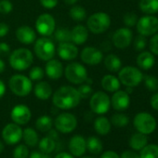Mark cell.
<instances>
[{"label": "cell", "mask_w": 158, "mask_h": 158, "mask_svg": "<svg viewBox=\"0 0 158 158\" xmlns=\"http://www.w3.org/2000/svg\"><path fill=\"white\" fill-rule=\"evenodd\" d=\"M81 102L77 89L71 86H63L59 88L53 94L52 102L55 107L61 110H70L76 107Z\"/></svg>", "instance_id": "obj_1"}, {"label": "cell", "mask_w": 158, "mask_h": 158, "mask_svg": "<svg viewBox=\"0 0 158 158\" xmlns=\"http://www.w3.org/2000/svg\"><path fill=\"white\" fill-rule=\"evenodd\" d=\"M34 61L32 51L25 48L15 49L10 54V64L17 71H24L28 69Z\"/></svg>", "instance_id": "obj_2"}, {"label": "cell", "mask_w": 158, "mask_h": 158, "mask_svg": "<svg viewBox=\"0 0 158 158\" xmlns=\"http://www.w3.org/2000/svg\"><path fill=\"white\" fill-rule=\"evenodd\" d=\"M10 89L13 94L19 97L28 96L33 89L32 80L23 74H14L9 81Z\"/></svg>", "instance_id": "obj_3"}, {"label": "cell", "mask_w": 158, "mask_h": 158, "mask_svg": "<svg viewBox=\"0 0 158 158\" xmlns=\"http://www.w3.org/2000/svg\"><path fill=\"white\" fill-rule=\"evenodd\" d=\"M118 72L119 81L126 87L135 88L142 82L143 73L137 67L125 66L124 68H121Z\"/></svg>", "instance_id": "obj_4"}, {"label": "cell", "mask_w": 158, "mask_h": 158, "mask_svg": "<svg viewBox=\"0 0 158 158\" xmlns=\"http://www.w3.org/2000/svg\"><path fill=\"white\" fill-rule=\"evenodd\" d=\"M111 25V18L105 12H96L87 21V28L92 34L100 35L106 32Z\"/></svg>", "instance_id": "obj_5"}, {"label": "cell", "mask_w": 158, "mask_h": 158, "mask_svg": "<svg viewBox=\"0 0 158 158\" xmlns=\"http://www.w3.org/2000/svg\"><path fill=\"white\" fill-rule=\"evenodd\" d=\"M63 73L67 80L74 85L85 83L88 78V71L86 67L79 62L69 63L65 67Z\"/></svg>", "instance_id": "obj_6"}, {"label": "cell", "mask_w": 158, "mask_h": 158, "mask_svg": "<svg viewBox=\"0 0 158 158\" xmlns=\"http://www.w3.org/2000/svg\"><path fill=\"white\" fill-rule=\"evenodd\" d=\"M34 51L38 59H40L41 60L48 61L53 59L55 55L56 48L53 41L50 38L47 36H43L35 41Z\"/></svg>", "instance_id": "obj_7"}, {"label": "cell", "mask_w": 158, "mask_h": 158, "mask_svg": "<svg viewBox=\"0 0 158 158\" xmlns=\"http://www.w3.org/2000/svg\"><path fill=\"white\" fill-rule=\"evenodd\" d=\"M133 125L138 132L144 135H149L152 133L156 128V120L149 113L140 112L137 114L133 119Z\"/></svg>", "instance_id": "obj_8"}, {"label": "cell", "mask_w": 158, "mask_h": 158, "mask_svg": "<svg viewBox=\"0 0 158 158\" xmlns=\"http://www.w3.org/2000/svg\"><path fill=\"white\" fill-rule=\"evenodd\" d=\"M89 106L93 113L97 114H104L111 107V99L103 91L95 92L90 97Z\"/></svg>", "instance_id": "obj_9"}, {"label": "cell", "mask_w": 158, "mask_h": 158, "mask_svg": "<svg viewBox=\"0 0 158 158\" xmlns=\"http://www.w3.org/2000/svg\"><path fill=\"white\" fill-rule=\"evenodd\" d=\"M137 32L143 36H151L158 32V18L146 15L139 18L136 24Z\"/></svg>", "instance_id": "obj_10"}, {"label": "cell", "mask_w": 158, "mask_h": 158, "mask_svg": "<svg viewBox=\"0 0 158 158\" xmlns=\"http://www.w3.org/2000/svg\"><path fill=\"white\" fill-rule=\"evenodd\" d=\"M54 126L56 129L60 133H71L77 127V119L73 114L62 113L55 118Z\"/></svg>", "instance_id": "obj_11"}, {"label": "cell", "mask_w": 158, "mask_h": 158, "mask_svg": "<svg viewBox=\"0 0 158 158\" xmlns=\"http://www.w3.org/2000/svg\"><path fill=\"white\" fill-rule=\"evenodd\" d=\"M55 19L48 13L41 14L35 21V30L43 36H50L55 32Z\"/></svg>", "instance_id": "obj_12"}, {"label": "cell", "mask_w": 158, "mask_h": 158, "mask_svg": "<svg viewBox=\"0 0 158 158\" xmlns=\"http://www.w3.org/2000/svg\"><path fill=\"white\" fill-rule=\"evenodd\" d=\"M2 138L7 144L14 145L23 139V129L15 123L8 124L2 130Z\"/></svg>", "instance_id": "obj_13"}, {"label": "cell", "mask_w": 158, "mask_h": 158, "mask_svg": "<svg viewBox=\"0 0 158 158\" xmlns=\"http://www.w3.org/2000/svg\"><path fill=\"white\" fill-rule=\"evenodd\" d=\"M133 34L128 27H122L117 29L113 35V44L115 48L124 49L131 44Z\"/></svg>", "instance_id": "obj_14"}, {"label": "cell", "mask_w": 158, "mask_h": 158, "mask_svg": "<svg viewBox=\"0 0 158 158\" xmlns=\"http://www.w3.org/2000/svg\"><path fill=\"white\" fill-rule=\"evenodd\" d=\"M10 117L15 124L23 126L26 125L31 120L32 113L28 106L24 104H18L14 106L13 109L11 110Z\"/></svg>", "instance_id": "obj_15"}, {"label": "cell", "mask_w": 158, "mask_h": 158, "mask_svg": "<svg viewBox=\"0 0 158 158\" xmlns=\"http://www.w3.org/2000/svg\"><path fill=\"white\" fill-rule=\"evenodd\" d=\"M82 61L89 65H97L103 60L102 52L94 47H86L80 53Z\"/></svg>", "instance_id": "obj_16"}, {"label": "cell", "mask_w": 158, "mask_h": 158, "mask_svg": "<svg viewBox=\"0 0 158 158\" xmlns=\"http://www.w3.org/2000/svg\"><path fill=\"white\" fill-rule=\"evenodd\" d=\"M68 147L71 154L75 157H80L87 151V140L83 136L75 135L71 138Z\"/></svg>", "instance_id": "obj_17"}, {"label": "cell", "mask_w": 158, "mask_h": 158, "mask_svg": "<svg viewBox=\"0 0 158 158\" xmlns=\"http://www.w3.org/2000/svg\"><path fill=\"white\" fill-rule=\"evenodd\" d=\"M57 53L64 60H73L78 56V48L73 42H62L59 44Z\"/></svg>", "instance_id": "obj_18"}, {"label": "cell", "mask_w": 158, "mask_h": 158, "mask_svg": "<svg viewBox=\"0 0 158 158\" xmlns=\"http://www.w3.org/2000/svg\"><path fill=\"white\" fill-rule=\"evenodd\" d=\"M111 105L116 111H125L130 105V98L129 94H127L125 90H117L114 92V95L111 99Z\"/></svg>", "instance_id": "obj_19"}, {"label": "cell", "mask_w": 158, "mask_h": 158, "mask_svg": "<svg viewBox=\"0 0 158 158\" xmlns=\"http://www.w3.org/2000/svg\"><path fill=\"white\" fill-rule=\"evenodd\" d=\"M16 38L24 45L33 44L36 40V33L30 26H21L16 30Z\"/></svg>", "instance_id": "obj_20"}, {"label": "cell", "mask_w": 158, "mask_h": 158, "mask_svg": "<svg viewBox=\"0 0 158 158\" xmlns=\"http://www.w3.org/2000/svg\"><path fill=\"white\" fill-rule=\"evenodd\" d=\"M63 66L62 63L58 60L51 59L47 61L46 67H45V73L48 75V78L53 79V80H57V79L60 78L63 73Z\"/></svg>", "instance_id": "obj_21"}, {"label": "cell", "mask_w": 158, "mask_h": 158, "mask_svg": "<svg viewBox=\"0 0 158 158\" xmlns=\"http://www.w3.org/2000/svg\"><path fill=\"white\" fill-rule=\"evenodd\" d=\"M89 38V29L81 24L74 26L71 31V42L75 45H82Z\"/></svg>", "instance_id": "obj_22"}, {"label": "cell", "mask_w": 158, "mask_h": 158, "mask_svg": "<svg viewBox=\"0 0 158 158\" xmlns=\"http://www.w3.org/2000/svg\"><path fill=\"white\" fill-rule=\"evenodd\" d=\"M137 65L142 70H150L155 63L154 55L150 51H142L137 57Z\"/></svg>", "instance_id": "obj_23"}, {"label": "cell", "mask_w": 158, "mask_h": 158, "mask_svg": "<svg viewBox=\"0 0 158 158\" xmlns=\"http://www.w3.org/2000/svg\"><path fill=\"white\" fill-rule=\"evenodd\" d=\"M34 93L35 97L39 100L46 101L48 100L52 96V88L47 82H38L34 89Z\"/></svg>", "instance_id": "obj_24"}, {"label": "cell", "mask_w": 158, "mask_h": 158, "mask_svg": "<svg viewBox=\"0 0 158 158\" xmlns=\"http://www.w3.org/2000/svg\"><path fill=\"white\" fill-rule=\"evenodd\" d=\"M102 87L107 92H115L120 89V81L112 74H106L102 79Z\"/></svg>", "instance_id": "obj_25"}, {"label": "cell", "mask_w": 158, "mask_h": 158, "mask_svg": "<svg viewBox=\"0 0 158 158\" xmlns=\"http://www.w3.org/2000/svg\"><path fill=\"white\" fill-rule=\"evenodd\" d=\"M111 127L112 124L110 120L105 116H100L94 121V129L99 135H107L111 131Z\"/></svg>", "instance_id": "obj_26"}, {"label": "cell", "mask_w": 158, "mask_h": 158, "mask_svg": "<svg viewBox=\"0 0 158 158\" xmlns=\"http://www.w3.org/2000/svg\"><path fill=\"white\" fill-rule=\"evenodd\" d=\"M128 143L131 149H133L134 151H140L148 144L147 135L137 132L130 137Z\"/></svg>", "instance_id": "obj_27"}, {"label": "cell", "mask_w": 158, "mask_h": 158, "mask_svg": "<svg viewBox=\"0 0 158 158\" xmlns=\"http://www.w3.org/2000/svg\"><path fill=\"white\" fill-rule=\"evenodd\" d=\"M103 61L105 68L112 73H116L122 68V61L120 58L114 54L107 55Z\"/></svg>", "instance_id": "obj_28"}, {"label": "cell", "mask_w": 158, "mask_h": 158, "mask_svg": "<svg viewBox=\"0 0 158 158\" xmlns=\"http://www.w3.org/2000/svg\"><path fill=\"white\" fill-rule=\"evenodd\" d=\"M23 139L25 145L29 147H35L39 141L37 132L32 127H26L24 130H23Z\"/></svg>", "instance_id": "obj_29"}, {"label": "cell", "mask_w": 158, "mask_h": 158, "mask_svg": "<svg viewBox=\"0 0 158 158\" xmlns=\"http://www.w3.org/2000/svg\"><path fill=\"white\" fill-rule=\"evenodd\" d=\"M139 7L146 15H153L158 12V0H140Z\"/></svg>", "instance_id": "obj_30"}, {"label": "cell", "mask_w": 158, "mask_h": 158, "mask_svg": "<svg viewBox=\"0 0 158 158\" xmlns=\"http://www.w3.org/2000/svg\"><path fill=\"white\" fill-rule=\"evenodd\" d=\"M103 145L102 140L95 136L89 137L87 139V150L92 154H99L102 152Z\"/></svg>", "instance_id": "obj_31"}, {"label": "cell", "mask_w": 158, "mask_h": 158, "mask_svg": "<svg viewBox=\"0 0 158 158\" xmlns=\"http://www.w3.org/2000/svg\"><path fill=\"white\" fill-rule=\"evenodd\" d=\"M53 126L52 118L48 115H41L35 121V127L41 132H48Z\"/></svg>", "instance_id": "obj_32"}, {"label": "cell", "mask_w": 158, "mask_h": 158, "mask_svg": "<svg viewBox=\"0 0 158 158\" xmlns=\"http://www.w3.org/2000/svg\"><path fill=\"white\" fill-rule=\"evenodd\" d=\"M38 147H39L40 152H45V153H50L54 151L56 147L55 139L49 136L44 137L38 141Z\"/></svg>", "instance_id": "obj_33"}, {"label": "cell", "mask_w": 158, "mask_h": 158, "mask_svg": "<svg viewBox=\"0 0 158 158\" xmlns=\"http://www.w3.org/2000/svg\"><path fill=\"white\" fill-rule=\"evenodd\" d=\"M140 158H158V145L147 144L139 151Z\"/></svg>", "instance_id": "obj_34"}, {"label": "cell", "mask_w": 158, "mask_h": 158, "mask_svg": "<svg viewBox=\"0 0 158 158\" xmlns=\"http://www.w3.org/2000/svg\"><path fill=\"white\" fill-rule=\"evenodd\" d=\"M69 15L75 22H82L87 18V11L81 6H74L70 10Z\"/></svg>", "instance_id": "obj_35"}, {"label": "cell", "mask_w": 158, "mask_h": 158, "mask_svg": "<svg viewBox=\"0 0 158 158\" xmlns=\"http://www.w3.org/2000/svg\"><path fill=\"white\" fill-rule=\"evenodd\" d=\"M111 124L117 127H127L129 123V118L125 114H114L111 117Z\"/></svg>", "instance_id": "obj_36"}, {"label": "cell", "mask_w": 158, "mask_h": 158, "mask_svg": "<svg viewBox=\"0 0 158 158\" xmlns=\"http://www.w3.org/2000/svg\"><path fill=\"white\" fill-rule=\"evenodd\" d=\"M142 81L144 83L145 88L152 92H155L158 90V78L153 75H143Z\"/></svg>", "instance_id": "obj_37"}, {"label": "cell", "mask_w": 158, "mask_h": 158, "mask_svg": "<svg viewBox=\"0 0 158 158\" xmlns=\"http://www.w3.org/2000/svg\"><path fill=\"white\" fill-rule=\"evenodd\" d=\"M54 36H55V39L60 43L71 42V31L67 28H64V27L58 28L54 32Z\"/></svg>", "instance_id": "obj_38"}, {"label": "cell", "mask_w": 158, "mask_h": 158, "mask_svg": "<svg viewBox=\"0 0 158 158\" xmlns=\"http://www.w3.org/2000/svg\"><path fill=\"white\" fill-rule=\"evenodd\" d=\"M29 149L25 144H20L13 150V158H28Z\"/></svg>", "instance_id": "obj_39"}, {"label": "cell", "mask_w": 158, "mask_h": 158, "mask_svg": "<svg viewBox=\"0 0 158 158\" xmlns=\"http://www.w3.org/2000/svg\"><path fill=\"white\" fill-rule=\"evenodd\" d=\"M44 75H45V71L39 66L33 67L29 72V78L32 81H39L44 77Z\"/></svg>", "instance_id": "obj_40"}, {"label": "cell", "mask_w": 158, "mask_h": 158, "mask_svg": "<svg viewBox=\"0 0 158 158\" xmlns=\"http://www.w3.org/2000/svg\"><path fill=\"white\" fill-rule=\"evenodd\" d=\"M77 91L80 95L81 99H88L92 95L93 89L89 84H83L77 89Z\"/></svg>", "instance_id": "obj_41"}, {"label": "cell", "mask_w": 158, "mask_h": 158, "mask_svg": "<svg viewBox=\"0 0 158 158\" xmlns=\"http://www.w3.org/2000/svg\"><path fill=\"white\" fill-rule=\"evenodd\" d=\"M123 21L127 27H133V26H136V24H137L138 17L133 12H127L124 15Z\"/></svg>", "instance_id": "obj_42"}, {"label": "cell", "mask_w": 158, "mask_h": 158, "mask_svg": "<svg viewBox=\"0 0 158 158\" xmlns=\"http://www.w3.org/2000/svg\"><path fill=\"white\" fill-rule=\"evenodd\" d=\"M146 44H147L146 36H143L141 35H139L134 40V48L137 51L143 50L146 47Z\"/></svg>", "instance_id": "obj_43"}, {"label": "cell", "mask_w": 158, "mask_h": 158, "mask_svg": "<svg viewBox=\"0 0 158 158\" xmlns=\"http://www.w3.org/2000/svg\"><path fill=\"white\" fill-rule=\"evenodd\" d=\"M13 5L10 0H0V13L9 14L12 11Z\"/></svg>", "instance_id": "obj_44"}, {"label": "cell", "mask_w": 158, "mask_h": 158, "mask_svg": "<svg viewBox=\"0 0 158 158\" xmlns=\"http://www.w3.org/2000/svg\"><path fill=\"white\" fill-rule=\"evenodd\" d=\"M149 48H150L151 52L153 55L158 56V34L157 33L154 34L152 37L151 38L150 43H149Z\"/></svg>", "instance_id": "obj_45"}, {"label": "cell", "mask_w": 158, "mask_h": 158, "mask_svg": "<svg viewBox=\"0 0 158 158\" xmlns=\"http://www.w3.org/2000/svg\"><path fill=\"white\" fill-rule=\"evenodd\" d=\"M40 4L46 10H53L58 5V0H40Z\"/></svg>", "instance_id": "obj_46"}, {"label": "cell", "mask_w": 158, "mask_h": 158, "mask_svg": "<svg viewBox=\"0 0 158 158\" xmlns=\"http://www.w3.org/2000/svg\"><path fill=\"white\" fill-rule=\"evenodd\" d=\"M10 54V48L5 42H0V56L7 57Z\"/></svg>", "instance_id": "obj_47"}, {"label": "cell", "mask_w": 158, "mask_h": 158, "mask_svg": "<svg viewBox=\"0 0 158 158\" xmlns=\"http://www.w3.org/2000/svg\"><path fill=\"white\" fill-rule=\"evenodd\" d=\"M120 158H140V156H139V153L136 152L135 151L127 150L122 152Z\"/></svg>", "instance_id": "obj_48"}, {"label": "cell", "mask_w": 158, "mask_h": 158, "mask_svg": "<svg viewBox=\"0 0 158 158\" xmlns=\"http://www.w3.org/2000/svg\"><path fill=\"white\" fill-rule=\"evenodd\" d=\"M150 104H151V107L155 110V111H158V91L151 97V100H150Z\"/></svg>", "instance_id": "obj_49"}, {"label": "cell", "mask_w": 158, "mask_h": 158, "mask_svg": "<svg viewBox=\"0 0 158 158\" xmlns=\"http://www.w3.org/2000/svg\"><path fill=\"white\" fill-rule=\"evenodd\" d=\"M29 158H51V157L48 155V153H45L40 151H35L30 154Z\"/></svg>", "instance_id": "obj_50"}, {"label": "cell", "mask_w": 158, "mask_h": 158, "mask_svg": "<svg viewBox=\"0 0 158 158\" xmlns=\"http://www.w3.org/2000/svg\"><path fill=\"white\" fill-rule=\"evenodd\" d=\"M10 27L5 23H0V37H4L8 35Z\"/></svg>", "instance_id": "obj_51"}, {"label": "cell", "mask_w": 158, "mask_h": 158, "mask_svg": "<svg viewBox=\"0 0 158 158\" xmlns=\"http://www.w3.org/2000/svg\"><path fill=\"white\" fill-rule=\"evenodd\" d=\"M101 158H120V156L114 151H106L102 154Z\"/></svg>", "instance_id": "obj_52"}, {"label": "cell", "mask_w": 158, "mask_h": 158, "mask_svg": "<svg viewBox=\"0 0 158 158\" xmlns=\"http://www.w3.org/2000/svg\"><path fill=\"white\" fill-rule=\"evenodd\" d=\"M54 158H74V156L73 154H71V153H68V152H63L58 153Z\"/></svg>", "instance_id": "obj_53"}, {"label": "cell", "mask_w": 158, "mask_h": 158, "mask_svg": "<svg viewBox=\"0 0 158 158\" xmlns=\"http://www.w3.org/2000/svg\"><path fill=\"white\" fill-rule=\"evenodd\" d=\"M6 92V85L5 83L0 79V99H1Z\"/></svg>", "instance_id": "obj_54"}, {"label": "cell", "mask_w": 158, "mask_h": 158, "mask_svg": "<svg viewBox=\"0 0 158 158\" xmlns=\"http://www.w3.org/2000/svg\"><path fill=\"white\" fill-rule=\"evenodd\" d=\"M5 69H6V64L4 62V60L0 58V73H2L5 71Z\"/></svg>", "instance_id": "obj_55"}, {"label": "cell", "mask_w": 158, "mask_h": 158, "mask_svg": "<svg viewBox=\"0 0 158 158\" xmlns=\"http://www.w3.org/2000/svg\"><path fill=\"white\" fill-rule=\"evenodd\" d=\"M66 5H74L78 0H63Z\"/></svg>", "instance_id": "obj_56"}, {"label": "cell", "mask_w": 158, "mask_h": 158, "mask_svg": "<svg viewBox=\"0 0 158 158\" xmlns=\"http://www.w3.org/2000/svg\"><path fill=\"white\" fill-rule=\"evenodd\" d=\"M4 148H5L4 144L1 141H0V153H2V152L4 151Z\"/></svg>", "instance_id": "obj_57"}, {"label": "cell", "mask_w": 158, "mask_h": 158, "mask_svg": "<svg viewBox=\"0 0 158 158\" xmlns=\"http://www.w3.org/2000/svg\"><path fill=\"white\" fill-rule=\"evenodd\" d=\"M82 158H93V157H90V156H83Z\"/></svg>", "instance_id": "obj_58"}]
</instances>
